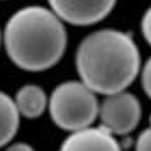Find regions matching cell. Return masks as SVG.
Segmentation results:
<instances>
[{
  "instance_id": "obj_3",
  "label": "cell",
  "mask_w": 151,
  "mask_h": 151,
  "mask_svg": "<svg viewBox=\"0 0 151 151\" xmlns=\"http://www.w3.org/2000/svg\"><path fill=\"white\" fill-rule=\"evenodd\" d=\"M99 108L97 93L81 80L58 84L48 104L53 124L69 133L92 126L99 117Z\"/></svg>"
},
{
  "instance_id": "obj_2",
  "label": "cell",
  "mask_w": 151,
  "mask_h": 151,
  "mask_svg": "<svg viewBox=\"0 0 151 151\" xmlns=\"http://www.w3.org/2000/svg\"><path fill=\"white\" fill-rule=\"evenodd\" d=\"M7 56L26 72H43L60 60L67 47L65 24L50 8L25 6L9 17L2 32Z\"/></svg>"
},
{
  "instance_id": "obj_8",
  "label": "cell",
  "mask_w": 151,
  "mask_h": 151,
  "mask_svg": "<svg viewBox=\"0 0 151 151\" xmlns=\"http://www.w3.org/2000/svg\"><path fill=\"white\" fill-rule=\"evenodd\" d=\"M21 115L14 98L0 91V148L8 145L19 129Z\"/></svg>"
},
{
  "instance_id": "obj_10",
  "label": "cell",
  "mask_w": 151,
  "mask_h": 151,
  "mask_svg": "<svg viewBox=\"0 0 151 151\" xmlns=\"http://www.w3.org/2000/svg\"><path fill=\"white\" fill-rule=\"evenodd\" d=\"M135 151H151V127L142 131L137 136Z\"/></svg>"
},
{
  "instance_id": "obj_14",
  "label": "cell",
  "mask_w": 151,
  "mask_h": 151,
  "mask_svg": "<svg viewBox=\"0 0 151 151\" xmlns=\"http://www.w3.org/2000/svg\"><path fill=\"white\" fill-rule=\"evenodd\" d=\"M149 122H150V127H151V115H150V118H149Z\"/></svg>"
},
{
  "instance_id": "obj_12",
  "label": "cell",
  "mask_w": 151,
  "mask_h": 151,
  "mask_svg": "<svg viewBox=\"0 0 151 151\" xmlns=\"http://www.w3.org/2000/svg\"><path fill=\"white\" fill-rule=\"evenodd\" d=\"M5 151H35L31 144L26 142H15L9 144Z\"/></svg>"
},
{
  "instance_id": "obj_7",
  "label": "cell",
  "mask_w": 151,
  "mask_h": 151,
  "mask_svg": "<svg viewBox=\"0 0 151 151\" xmlns=\"http://www.w3.org/2000/svg\"><path fill=\"white\" fill-rule=\"evenodd\" d=\"M14 101L21 117L34 119L40 117L48 108L49 97L37 84H25L16 92Z\"/></svg>"
},
{
  "instance_id": "obj_13",
  "label": "cell",
  "mask_w": 151,
  "mask_h": 151,
  "mask_svg": "<svg viewBox=\"0 0 151 151\" xmlns=\"http://www.w3.org/2000/svg\"><path fill=\"white\" fill-rule=\"evenodd\" d=\"M2 43V32H1V29H0V45Z\"/></svg>"
},
{
  "instance_id": "obj_4",
  "label": "cell",
  "mask_w": 151,
  "mask_h": 151,
  "mask_svg": "<svg viewBox=\"0 0 151 151\" xmlns=\"http://www.w3.org/2000/svg\"><path fill=\"white\" fill-rule=\"evenodd\" d=\"M142 116L139 99L126 90L106 96L100 102V125L114 135H126L136 129Z\"/></svg>"
},
{
  "instance_id": "obj_9",
  "label": "cell",
  "mask_w": 151,
  "mask_h": 151,
  "mask_svg": "<svg viewBox=\"0 0 151 151\" xmlns=\"http://www.w3.org/2000/svg\"><path fill=\"white\" fill-rule=\"evenodd\" d=\"M140 74H141V83H142L143 91L151 99V57L144 63Z\"/></svg>"
},
{
  "instance_id": "obj_5",
  "label": "cell",
  "mask_w": 151,
  "mask_h": 151,
  "mask_svg": "<svg viewBox=\"0 0 151 151\" xmlns=\"http://www.w3.org/2000/svg\"><path fill=\"white\" fill-rule=\"evenodd\" d=\"M49 8L64 23L89 26L101 22L111 13L117 0H47Z\"/></svg>"
},
{
  "instance_id": "obj_1",
  "label": "cell",
  "mask_w": 151,
  "mask_h": 151,
  "mask_svg": "<svg viewBox=\"0 0 151 151\" xmlns=\"http://www.w3.org/2000/svg\"><path fill=\"white\" fill-rule=\"evenodd\" d=\"M75 65L80 80L106 97L126 90L135 81L141 72V56L131 34L102 29L81 41Z\"/></svg>"
},
{
  "instance_id": "obj_11",
  "label": "cell",
  "mask_w": 151,
  "mask_h": 151,
  "mask_svg": "<svg viewBox=\"0 0 151 151\" xmlns=\"http://www.w3.org/2000/svg\"><path fill=\"white\" fill-rule=\"evenodd\" d=\"M141 31L145 41L151 45V6L144 12L141 19Z\"/></svg>"
},
{
  "instance_id": "obj_6",
  "label": "cell",
  "mask_w": 151,
  "mask_h": 151,
  "mask_svg": "<svg viewBox=\"0 0 151 151\" xmlns=\"http://www.w3.org/2000/svg\"><path fill=\"white\" fill-rule=\"evenodd\" d=\"M59 151H122L116 137L101 125L69 133Z\"/></svg>"
}]
</instances>
